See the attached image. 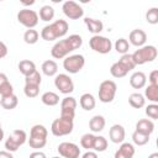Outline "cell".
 Returning a JSON list of instances; mask_svg holds the SVG:
<instances>
[{
	"label": "cell",
	"mask_w": 158,
	"mask_h": 158,
	"mask_svg": "<svg viewBox=\"0 0 158 158\" xmlns=\"http://www.w3.org/2000/svg\"><path fill=\"white\" fill-rule=\"evenodd\" d=\"M128 73V70L120 63V62H115L111 67H110V74L114 78H123L126 77Z\"/></svg>",
	"instance_id": "28"
},
{
	"label": "cell",
	"mask_w": 158,
	"mask_h": 158,
	"mask_svg": "<svg viewBox=\"0 0 158 158\" xmlns=\"http://www.w3.org/2000/svg\"><path fill=\"white\" fill-rule=\"evenodd\" d=\"M146 115L152 120H157L158 118V105L149 104L148 106H146Z\"/></svg>",
	"instance_id": "40"
},
{
	"label": "cell",
	"mask_w": 158,
	"mask_h": 158,
	"mask_svg": "<svg viewBox=\"0 0 158 158\" xmlns=\"http://www.w3.org/2000/svg\"><path fill=\"white\" fill-rule=\"evenodd\" d=\"M125 136H126V132H125V128L122 125H112L111 128L109 130V137H110V141L112 143H122L123 139H125Z\"/></svg>",
	"instance_id": "15"
},
{
	"label": "cell",
	"mask_w": 158,
	"mask_h": 158,
	"mask_svg": "<svg viewBox=\"0 0 158 158\" xmlns=\"http://www.w3.org/2000/svg\"><path fill=\"white\" fill-rule=\"evenodd\" d=\"M4 139V131H2V128L0 127V142Z\"/></svg>",
	"instance_id": "49"
},
{
	"label": "cell",
	"mask_w": 158,
	"mask_h": 158,
	"mask_svg": "<svg viewBox=\"0 0 158 158\" xmlns=\"http://www.w3.org/2000/svg\"><path fill=\"white\" fill-rule=\"evenodd\" d=\"M144 98L148 99V101L153 102V104H157L158 102V86L157 85H148L146 89H144Z\"/></svg>",
	"instance_id": "30"
},
{
	"label": "cell",
	"mask_w": 158,
	"mask_h": 158,
	"mask_svg": "<svg viewBox=\"0 0 158 158\" xmlns=\"http://www.w3.org/2000/svg\"><path fill=\"white\" fill-rule=\"evenodd\" d=\"M157 54H158L157 48L152 44H148V46H142L137 51H135V53H132V59L136 65H142L144 63L153 62L157 58Z\"/></svg>",
	"instance_id": "4"
},
{
	"label": "cell",
	"mask_w": 158,
	"mask_h": 158,
	"mask_svg": "<svg viewBox=\"0 0 158 158\" xmlns=\"http://www.w3.org/2000/svg\"><path fill=\"white\" fill-rule=\"evenodd\" d=\"M41 101L47 106H56L59 104V95L53 91H46L42 94Z\"/></svg>",
	"instance_id": "26"
},
{
	"label": "cell",
	"mask_w": 158,
	"mask_h": 158,
	"mask_svg": "<svg viewBox=\"0 0 158 158\" xmlns=\"http://www.w3.org/2000/svg\"><path fill=\"white\" fill-rule=\"evenodd\" d=\"M62 10H63V14H64L68 19H70V20H79V19L83 17V15H84L83 7H81L78 2H75V1H73V0H68V1L63 2Z\"/></svg>",
	"instance_id": "13"
},
{
	"label": "cell",
	"mask_w": 158,
	"mask_h": 158,
	"mask_svg": "<svg viewBox=\"0 0 158 158\" xmlns=\"http://www.w3.org/2000/svg\"><path fill=\"white\" fill-rule=\"evenodd\" d=\"M58 153L63 158H79L80 148L73 142H62L58 146Z\"/></svg>",
	"instance_id": "14"
},
{
	"label": "cell",
	"mask_w": 158,
	"mask_h": 158,
	"mask_svg": "<svg viewBox=\"0 0 158 158\" xmlns=\"http://www.w3.org/2000/svg\"><path fill=\"white\" fill-rule=\"evenodd\" d=\"M135 156V147L130 142H122L118 149L115 152L114 158H133Z\"/></svg>",
	"instance_id": "17"
},
{
	"label": "cell",
	"mask_w": 158,
	"mask_h": 158,
	"mask_svg": "<svg viewBox=\"0 0 158 158\" xmlns=\"http://www.w3.org/2000/svg\"><path fill=\"white\" fill-rule=\"evenodd\" d=\"M148 81L151 85H157L158 86V70L154 69L149 73V77H148Z\"/></svg>",
	"instance_id": "42"
},
{
	"label": "cell",
	"mask_w": 158,
	"mask_h": 158,
	"mask_svg": "<svg viewBox=\"0 0 158 158\" xmlns=\"http://www.w3.org/2000/svg\"><path fill=\"white\" fill-rule=\"evenodd\" d=\"M30 158H47V157H46V154H44L43 152H41V151H35V152H32V153L30 154Z\"/></svg>",
	"instance_id": "44"
},
{
	"label": "cell",
	"mask_w": 158,
	"mask_h": 158,
	"mask_svg": "<svg viewBox=\"0 0 158 158\" xmlns=\"http://www.w3.org/2000/svg\"><path fill=\"white\" fill-rule=\"evenodd\" d=\"M38 38H40V33L36 30H33V28L26 30V32L23 33V41L27 44H35V43H37Z\"/></svg>",
	"instance_id": "32"
},
{
	"label": "cell",
	"mask_w": 158,
	"mask_h": 158,
	"mask_svg": "<svg viewBox=\"0 0 158 158\" xmlns=\"http://www.w3.org/2000/svg\"><path fill=\"white\" fill-rule=\"evenodd\" d=\"M105 117L101 115H95L90 118L89 121V128L91 130V132H101L105 127Z\"/></svg>",
	"instance_id": "22"
},
{
	"label": "cell",
	"mask_w": 158,
	"mask_h": 158,
	"mask_svg": "<svg viewBox=\"0 0 158 158\" xmlns=\"http://www.w3.org/2000/svg\"><path fill=\"white\" fill-rule=\"evenodd\" d=\"M41 83H42V77L41 74L36 70L33 74L28 75V77H25V84L26 85H35V86H41Z\"/></svg>",
	"instance_id": "37"
},
{
	"label": "cell",
	"mask_w": 158,
	"mask_h": 158,
	"mask_svg": "<svg viewBox=\"0 0 158 158\" xmlns=\"http://www.w3.org/2000/svg\"><path fill=\"white\" fill-rule=\"evenodd\" d=\"M89 46L94 52H98L100 54L110 53L112 49V42L110 38L100 35H95L89 40Z\"/></svg>",
	"instance_id": "8"
},
{
	"label": "cell",
	"mask_w": 158,
	"mask_h": 158,
	"mask_svg": "<svg viewBox=\"0 0 158 158\" xmlns=\"http://www.w3.org/2000/svg\"><path fill=\"white\" fill-rule=\"evenodd\" d=\"M27 141V135L23 130H14L5 141V148L9 152H16Z\"/></svg>",
	"instance_id": "7"
},
{
	"label": "cell",
	"mask_w": 158,
	"mask_h": 158,
	"mask_svg": "<svg viewBox=\"0 0 158 158\" xmlns=\"http://www.w3.org/2000/svg\"><path fill=\"white\" fill-rule=\"evenodd\" d=\"M23 93L27 98L32 99V98H36L40 94V86H35V85H26L25 84V88H23Z\"/></svg>",
	"instance_id": "39"
},
{
	"label": "cell",
	"mask_w": 158,
	"mask_h": 158,
	"mask_svg": "<svg viewBox=\"0 0 158 158\" xmlns=\"http://www.w3.org/2000/svg\"><path fill=\"white\" fill-rule=\"evenodd\" d=\"M148 158H158V153H157V152H154V153L149 154V156H148Z\"/></svg>",
	"instance_id": "48"
},
{
	"label": "cell",
	"mask_w": 158,
	"mask_h": 158,
	"mask_svg": "<svg viewBox=\"0 0 158 158\" xmlns=\"http://www.w3.org/2000/svg\"><path fill=\"white\" fill-rule=\"evenodd\" d=\"M38 14L35 11V10H30V9H22L17 12V21L27 27L28 30L30 28H33L37 26L38 23Z\"/></svg>",
	"instance_id": "10"
},
{
	"label": "cell",
	"mask_w": 158,
	"mask_h": 158,
	"mask_svg": "<svg viewBox=\"0 0 158 158\" xmlns=\"http://www.w3.org/2000/svg\"><path fill=\"white\" fill-rule=\"evenodd\" d=\"M12 94H14V86H12V84H11L10 81L5 83V84L0 88V95H1V98L9 96V95H12Z\"/></svg>",
	"instance_id": "41"
},
{
	"label": "cell",
	"mask_w": 158,
	"mask_h": 158,
	"mask_svg": "<svg viewBox=\"0 0 158 158\" xmlns=\"http://www.w3.org/2000/svg\"><path fill=\"white\" fill-rule=\"evenodd\" d=\"M118 62H120V63H121L128 72L136 68V64H135V62H133V59H132V54H130V53L122 54L121 58L118 59Z\"/></svg>",
	"instance_id": "36"
},
{
	"label": "cell",
	"mask_w": 158,
	"mask_h": 158,
	"mask_svg": "<svg viewBox=\"0 0 158 158\" xmlns=\"http://www.w3.org/2000/svg\"><path fill=\"white\" fill-rule=\"evenodd\" d=\"M83 44V38L79 35H70L69 37L60 40L54 43V46L51 49V54L56 59H62L68 57V54L78 48H80Z\"/></svg>",
	"instance_id": "1"
},
{
	"label": "cell",
	"mask_w": 158,
	"mask_h": 158,
	"mask_svg": "<svg viewBox=\"0 0 158 158\" xmlns=\"http://www.w3.org/2000/svg\"><path fill=\"white\" fill-rule=\"evenodd\" d=\"M117 85L114 80H104L99 85V100L101 102L109 104L114 101L115 95H116Z\"/></svg>",
	"instance_id": "5"
},
{
	"label": "cell",
	"mask_w": 158,
	"mask_h": 158,
	"mask_svg": "<svg viewBox=\"0 0 158 158\" xmlns=\"http://www.w3.org/2000/svg\"><path fill=\"white\" fill-rule=\"evenodd\" d=\"M107 139L104 136H95V141L93 144L94 152H105L107 148Z\"/></svg>",
	"instance_id": "31"
},
{
	"label": "cell",
	"mask_w": 158,
	"mask_h": 158,
	"mask_svg": "<svg viewBox=\"0 0 158 158\" xmlns=\"http://www.w3.org/2000/svg\"><path fill=\"white\" fill-rule=\"evenodd\" d=\"M115 49L117 53L120 54H126L128 53V49H130V43L126 38H118L116 40L115 42Z\"/></svg>",
	"instance_id": "33"
},
{
	"label": "cell",
	"mask_w": 158,
	"mask_h": 158,
	"mask_svg": "<svg viewBox=\"0 0 158 158\" xmlns=\"http://www.w3.org/2000/svg\"><path fill=\"white\" fill-rule=\"evenodd\" d=\"M77 100L73 96H65L60 101V116L67 120L74 121L75 116V109H77Z\"/></svg>",
	"instance_id": "11"
},
{
	"label": "cell",
	"mask_w": 158,
	"mask_h": 158,
	"mask_svg": "<svg viewBox=\"0 0 158 158\" xmlns=\"http://www.w3.org/2000/svg\"><path fill=\"white\" fill-rule=\"evenodd\" d=\"M69 30L68 22L65 20H56L52 23L44 26L41 31V37L44 41H54L57 38L64 37Z\"/></svg>",
	"instance_id": "2"
},
{
	"label": "cell",
	"mask_w": 158,
	"mask_h": 158,
	"mask_svg": "<svg viewBox=\"0 0 158 158\" xmlns=\"http://www.w3.org/2000/svg\"><path fill=\"white\" fill-rule=\"evenodd\" d=\"M136 131L151 136V133L154 131V123L152 120H148V118L138 120L136 123Z\"/></svg>",
	"instance_id": "20"
},
{
	"label": "cell",
	"mask_w": 158,
	"mask_h": 158,
	"mask_svg": "<svg viewBox=\"0 0 158 158\" xmlns=\"http://www.w3.org/2000/svg\"><path fill=\"white\" fill-rule=\"evenodd\" d=\"M38 17L42 20V21H51L53 20L54 17V9L51 6V5H44L40 9V14H38Z\"/></svg>",
	"instance_id": "29"
},
{
	"label": "cell",
	"mask_w": 158,
	"mask_h": 158,
	"mask_svg": "<svg viewBox=\"0 0 158 158\" xmlns=\"http://www.w3.org/2000/svg\"><path fill=\"white\" fill-rule=\"evenodd\" d=\"M41 69H42V73H43L44 75H47V77H53V75H56L57 72H58V64H57L53 59H48V60H44V62L42 63Z\"/></svg>",
	"instance_id": "24"
},
{
	"label": "cell",
	"mask_w": 158,
	"mask_h": 158,
	"mask_svg": "<svg viewBox=\"0 0 158 158\" xmlns=\"http://www.w3.org/2000/svg\"><path fill=\"white\" fill-rule=\"evenodd\" d=\"M128 104L133 109H141L146 105V98L139 93H132L128 96Z\"/></svg>",
	"instance_id": "27"
},
{
	"label": "cell",
	"mask_w": 158,
	"mask_h": 158,
	"mask_svg": "<svg viewBox=\"0 0 158 158\" xmlns=\"http://www.w3.org/2000/svg\"><path fill=\"white\" fill-rule=\"evenodd\" d=\"M0 127H1V122H0Z\"/></svg>",
	"instance_id": "51"
},
{
	"label": "cell",
	"mask_w": 158,
	"mask_h": 158,
	"mask_svg": "<svg viewBox=\"0 0 158 158\" xmlns=\"http://www.w3.org/2000/svg\"><path fill=\"white\" fill-rule=\"evenodd\" d=\"M0 158H14V157L9 151H0Z\"/></svg>",
	"instance_id": "47"
},
{
	"label": "cell",
	"mask_w": 158,
	"mask_h": 158,
	"mask_svg": "<svg viewBox=\"0 0 158 158\" xmlns=\"http://www.w3.org/2000/svg\"><path fill=\"white\" fill-rule=\"evenodd\" d=\"M73 128H74V121L63 117L56 118L51 125V132L57 137H62L72 133Z\"/></svg>",
	"instance_id": "6"
},
{
	"label": "cell",
	"mask_w": 158,
	"mask_h": 158,
	"mask_svg": "<svg viewBox=\"0 0 158 158\" xmlns=\"http://www.w3.org/2000/svg\"><path fill=\"white\" fill-rule=\"evenodd\" d=\"M52 158H59V157H52Z\"/></svg>",
	"instance_id": "50"
},
{
	"label": "cell",
	"mask_w": 158,
	"mask_h": 158,
	"mask_svg": "<svg viewBox=\"0 0 158 158\" xmlns=\"http://www.w3.org/2000/svg\"><path fill=\"white\" fill-rule=\"evenodd\" d=\"M147 84V77L143 72H135L130 77V85L133 89H142Z\"/></svg>",
	"instance_id": "19"
},
{
	"label": "cell",
	"mask_w": 158,
	"mask_h": 158,
	"mask_svg": "<svg viewBox=\"0 0 158 158\" xmlns=\"http://www.w3.org/2000/svg\"><path fill=\"white\" fill-rule=\"evenodd\" d=\"M19 104V99L15 94L9 95V96H4L0 99V106L5 110H14Z\"/></svg>",
	"instance_id": "25"
},
{
	"label": "cell",
	"mask_w": 158,
	"mask_h": 158,
	"mask_svg": "<svg viewBox=\"0 0 158 158\" xmlns=\"http://www.w3.org/2000/svg\"><path fill=\"white\" fill-rule=\"evenodd\" d=\"M6 56H7V47H6V44L4 42L0 41V59L6 57Z\"/></svg>",
	"instance_id": "43"
},
{
	"label": "cell",
	"mask_w": 158,
	"mask_h": 158,
	"mask_svg": "<svg viewBox=\"0 0 158 158\" xmlns=\"http://www.w3.org/2000/svg\"><path fill=\"white\" fill-rule=\"evenodd\" d=\"M146 21L151 25L158 23V7H151L146 12Z\"/></svg>",
	"instance_id": "38"
},
{
	"label": "cell",
	"mask_w": 158,
	"mask_h": 158,
	"mask_svg": "<svg viewBox=\"0 0 158 158\" xmlns=\"http://www.w3.org/2000/svg\"><path fill=\"white\" fill-rule=\"evenodd\" d=\"M47 136L48 131L43 125H33L30 131V138H28V144L33 149H40L43 148L47 143Z\"/></svg>",
	"instance_id": "3"
},
{
	"label": "cell",
	"mask_w": 158,
	"mask_h": 158,
	"mask_svg": "<svg viewBox=\"0 0 158 158\" xmlns=\"http://www.w3.org/2000/svg\"><path fill=\"white\" fill-rule=\"evenodd\" d=\"M54 85L59 90V93H62L64 95H68V94L74 91V83H73L72 78L68 74H64V73H60V74L56 75Z\"/></svg>",
	"instance_id": "12"
},
{
	"label": "cell",
	"mask_w": 158,
	"mask_h": 158,
	"mask_svg": "<svg viewBox=\"0 0 158 158\" xmlns=\"http://www.w3.org/2000/svg\"><path fill=\"white\" fill-rule=\"evenodd\" d=\"M84 23L88 28L89 32H91L94 36L95 35H99L102 30H104V23L98 20V19H93V17H85L84 19Z\"/></svg>",
	"instance_id": "18"
},
{
	"label": "cell",
	"mask_w": 158,
	"mask_h": 158,
	"mask_svg": "<svg viewBox=\"0 0 158 158\" xmlns=\"http://www.w3.org/2000/svg\"><path fill=\"white\" fill-rule=\"evenodd\" d=\"M94 141H95V136L93 133H85L81 136L80 138V146L88 151L93 149V144H94Z\"/></svg>",
	"instance_id": "35"
},
{
	"label": "cell",
	"mask_w": 158,
	"mask_h": 158,
	"mask_svg": "<svg viewBox=\"0 0 158 158\" xmlns=\"http://www.w3.org/2000/svg\"><path fill=\"white\" fill-rule=\"evenodd\" d=\"M84 65H85V58L81 54H72V56L65 57L63 60V68L69 74L79 73Z\"/></svg>",
	"instance_id": "9"
},
{
	"label": "cell",
	"mask_w": 158,
	"mask_h": 158,
	"mask_svg": "<svg viewBox=\"0 0 158 158\" xmlns=\"http://www.w3.org/2000/svg\"><path fill=\"white\" fill-rule=\"evenodd\" d=\"M128 41H130L131 44H133L136 47H142V46H144V43L147 41V33L141 28L132 30L130 32Z\"/></svg>",
	"instance_id": "16"
},
{
	"label": "cell",
	"mask_w": 158,
	"mask_h": 158,
	"mask_svg": "<svg viewBox=\"0 0 158 158\" xmlns=\"http://www.w3.org/2000/svg\"><path fill=\"white\" fill-rule=\"evenodd\" d=\"M19 70L23 77H28L36 72V64L30 59H23L19 63Z\"/></svg>",
	"instance_id": "23"
},
{
	"label": "cell",
	"mask_w": 158,
	"mask_h": 158,
	"mask_svg": "<svg viewBox=\"0 0 158 158\" xmlns=\"http://www.w3.org/2000/svg\"><path fill=\"white\" fill-rule=\"evenodd\" d=\"M132 141H133V143H135L136 146H144V144H147V143L149 142V136L135 131V132L132 133Z\"/></svg>",
	"instance_id": "34"
},
{
	"label": "cell",
	"mask_w": 158,
	"mask_h": 158,
	"mask_svg": "<svg viewBox=\"0 0 158 158\" xmlns=\"http://www.w3.org/2000/svg\"><path fill=\"white\" fill-rule=\"evenodd\" d=\"M9 81V79H7V75L5 74V73H0V88L5 84V83H7Z\"/></svg>",
	"instance_id": "46"
},
{
	"label": "cell",
	"mask_w": 158,
	"mask_h": 158,
	"mask_svg": "<svg viewBox=\"0 0 158 158\" xmlns=\"http://www.w3.org/2000/svg\"><path fill=\"white\" fill-rule=\"evenodd\" d=\"M81 158H99V157H98V153H96V152H94V151H88V152H85V153L81 156Z\"/></svg>",
	"instance_id": "45"
},
{
	"label": "cell",
	"mask_w": 158,
	"mask_h": 158,
	"mask_svg": "<svg viewBox=\"0 0 158 158\" xmlns=\"http://www.w3.org/2000/svg\"><path fill=\"white\" fill-rule=\"evenodd\" d=\"M79 105H80V107H81L83 110H85V111H91V110L95 107L96 101H95V98H94L91 94L85 93V94H83V95L80 96V99H79Z\"/></svg>",
	"instance_id": "21"
}]
</instances>
